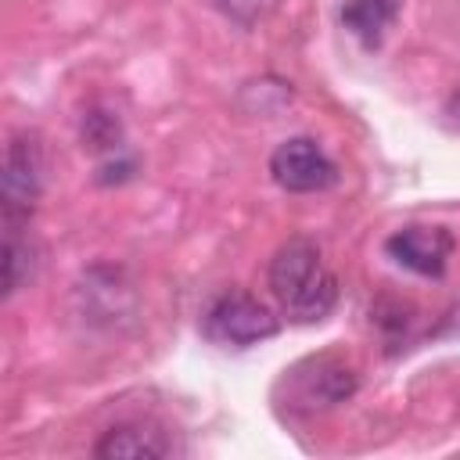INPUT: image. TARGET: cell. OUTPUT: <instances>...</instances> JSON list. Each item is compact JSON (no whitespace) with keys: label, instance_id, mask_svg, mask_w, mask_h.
<instances>
[{"label":"cell","instance_id":"obj_2","mask_svg":"<svg viewBox=\"0 0 460 460\" xmlns=\"http://www.w3.org/2000/svg\"><path fill=\"white\" fill-rule=\"evenodd\" d=\"M205 338L226 349H248L280 331V320L266 302H259L248 291H223L208 309H205Z\"/></svg>","mask_w":460,"mask_h":460},{"label":"cell","instance_id":"obj_10","mask_svg":"<svg viewBox=\"0 0 460 460\" xmlns=\"http://www.w3.org/2000/svg\"><path fill=\"white\" fill-rule=\"evenodd\" d=\"M216 4H219L230 18H237V22H244V25H255V22H262L266 14H273L280 0H216Z\"/></svg>","mask_w":460,"mask_h":460},{"label":"cell","instance_id":"obj_11","mask_svg":"<svg viewBox=\"0 0 460 460\" xmlns=\"http://www.w3.org/2000/svg\"><path fill=\"white\" fill-rule=\"evenodd\" d=\"M442 115H446V122L453 126V129H460V90L446 101V108H442Z\"/></svg>","mask_w":460,"mask_h":460},{"label":"cell","instance_id":"obj_6","mask_svg":"<svg viewBox=\"0 0 460 460\" xmlns=\"http://www.w3.org/2000/svg\"><path fill=\"white\" fill-rule=\"evenodd\" d=\"M291 374L298 385V399L309 406H334L356 392V370L338 356H316Z\"/></svg>","mask_w":460,"mask_h":460},{"label":"cell","instance_id":"obj_9","mask_svg":"<svg viewBox=\"0 0 460 460\" xmlns=\"http://www.w3.org/2000/svg\"><path fill=\"white\" fill-rule=\"evenodd\" d=\"M18 230H22V223H7V237H4V295H14L32 273V248H29V237H22Z\"/></svg>","mask_w":460,"mask_h":460},{"label":"cell","instance_id":"obj_1","mask_svg":"<svg viewBox=\"0 0 460 460\" xmlns=\"http://www.w3.org/2000/svg\"><path fill=\"white\" fill-rule=\"evenodd\" d=\"M270 291L280 313L295 323L323 320L338 302V280L309 237H291L270 262Z\"/></svg>","mask_w":460,"mask_h":460},{"label":"cell","instance_id":"obj_7","mask_svg":"<svg viewBox=\"0 0 460 460\" xmlns=\"http://www.w3.org/2000/svg\"><path fill=\"white\" fill-rule=\"evenodd\" d=\"M104 460H158L172 453L169 435L151 420H129L104 431V438L93 449Z\"/></svg>","mask_w":460,"mask_h":460},{"label":"cell","instance_id":"obj_3","mask_svg":"<svg viewBox=\"0 0 460 460\" xmlns=\"http://www.w3.org/2000/svg\"><path fill=\"white\" fill-rule=\"evenodd\" d=\"M43 190V147L36 133H18L4 155V219H29L36 198Z\"/></svg>","mask_w":460,"mask_h":460},{"label":"cell","instance_id":"obj_5","mask_svg":"<svg viewBox=\"0 0 460 460\" xmlns=\"http://www.w3.org/2000/svg\"><path fill=\"white\" fill-rule=\"evenodd\" d=\"M385 248L410 273L442 277V270L449 262V252H453V237L442 226H402L385 241Z\"/></svg>","mask_w":460,"mask_h":460},{"label":"cell","instance_id":"obj_4","mask_svg":"<svg viewBox=\"0 0 460 460\" xmlns=\"http://www.w3.org/2000/svg\"><path fill=\"white\" fill-rule=\"evenodd\" d=\"M270 172L291 194H313L338 180L334 162L309 137H291V140L277 144V151L270 155Z\"/></svg>","mask_w":460,"mask_h":460},{"label":"cell","instance_id":"obj_8","mask_svg":"<svg viewBox=\"0 0 460 460\" xmlns=\"http://www.w3.org/2000/svg\"><path fill=\"white\" fill-rule=\"evenodd\" d=\"M402 0H349L341 7V22L352 36H359L363 43H377L385 36V29L395 22Z\"/></svg>","mask_w":460,"mask_h":460}]
</instances>
